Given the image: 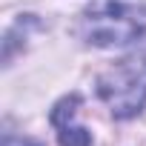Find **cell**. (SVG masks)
Here are the masks:
<instances>
[{
	"instance_id": "obj_4",
	"label": "cell",
	"mask_w": 146,
	"mask_h": 146,
	"mask_svg": "<svg viewBox=\"0 0 146 146\" xmlns=\"http://www.w3.org/2000/svg\"><path fill=\"white\" fill-rule=\"evenodd\" d=\"M0 146H43V143H37V140H32V137H20V135L6 132L3 140H0Z\"/></svg>"
},
{
	"instance_id": "obj_1",
	"label": "cell",
	"mask_w": 146,
	"mask_h": 146,
	"mask_svg": "<svg viewBox=\"0 0 146 146\" xmlns=\"http://www.w3.org/2000/svg\"><path fill=\"white\" fill-rule=\"evenodd\" d=\"M75 32L86 46H129L146 35V6L137 0H92L80 12Z\"/></svg>"
},
{
	"instance_id": "obj_2",
	"label": "cell",
	"mask_w": 146,
	"mask_h": 146,
	"mask_svg": "<svg viewBox=\"0 0 146 146\" xmlns=\"http://www.w3.org/2000/svg\"><path fill=\"white\" fill-rule=\"evenodd\" d=\"M98 95L109 106L112 117L129 120L146 106V49L117 60L98 78Z\"/></svg>"
},
{
	"instance_id": "obj_3",
	"label": "cell",
	"mask_w": 146,
	"mask_h": 146,
	"mask_svg": "<svg viewBox=\"0 0 146 146\" xmlns=\"http://www.w3.org/2000/svg\"><path fill=\"white\" fill-rule=\"evenodd\" d=\"M78 106H80V95H66L52 109V126L57 132V143L60 146H92L89 129L75 123Z\"/></svg>"
}]
</instances>
